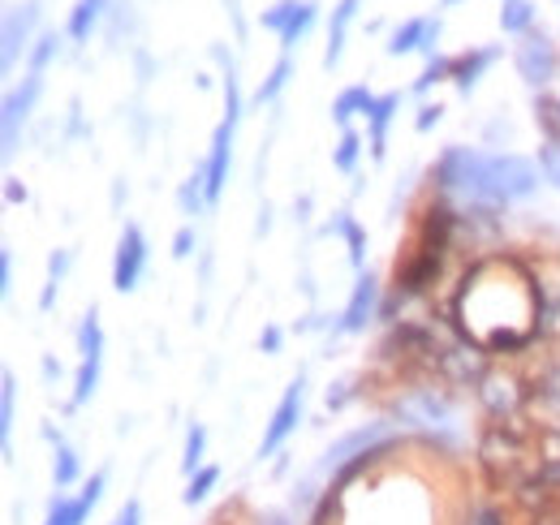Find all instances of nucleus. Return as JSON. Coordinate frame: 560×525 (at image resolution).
<instances>
[{
  "mask_svg": "<svg viewBox=\"0 0 560 525\" xmlns=\"http://www.w3.org/2000/svg\"><path fill=\"white\" fill-rule=\"evenodd\" d=\"M284 78H289V61H277V69L268 73V82L259 86V104H264V100H277L280 86H284Z\"/></svg>",
  "mask_w": 560,
  "mask_h": 525,
  "instance_id": "bb28decb",
  "label": "nucleus"
},
{
  "mask_svg": "<svg viewBox=\"0 0 560 525\" xmlns=\"http://www.w3.org/2000/svg\"><path fill=\"white\" fill-rule=\"evenodd\" d=\"M375 293H380V289H375V280H371V276H358L350 306H346V315H341V331L366 328V319L375 315Z\"/></svg>",
  "mask_w": 560,
  "mask_h": 525,
  "instance_id": "9b49d317",
  "label": "nucleus"
},
{
  "mask_svg": "<svg viewBox=\"0 0 560 525\" xmlns=\"http://www.w3.org/2000/svg\"><path fill=\"white\" fill-rule=\"evenodd\" d=\"M203 448H208V431L195 422L190 435H186V457H182V469H186V474H195V469L203 465Z\"/></svg>",
  "mask_w": 560,
  "mask_h": 525,
  "instance_id": "4be33fe9",
  "label": "nucleus"
},
{
  "mask_svg": "<svg viewBox=\"0 0 560 525\" xmlns=\"http://www.w3.org/2000/svg\"><path fill=\"white\" fill-rule=\"evenodd\" d=\"M57 52V35H44L39 39V48H35V61H31V73H44V66H48V57Z\"/></svg>",
  "mask_w": 560,
  "mask_h": 525,
  "instance_id": "c85d7f7f",
  "label": "nucleus"
},
{
  "mask_svg": "<svg viewBox=\"0 0 560 525\" xmlns=\"http://www.w3.org/2000/svg\"><path fill=\"white\" fill-rule=\"evenodd\" d=\"M142 522V509H139V500H130L121 513H117V522L113 525H139Z\"/></svg>",
  "mask_w": 560,
  "mask_h": 525,
  "instance_id": "c756f323",
  "label": "nucleus"
},
{
  "mask_svg": "<svg viewBox=\"0 0 560 525\" xmlns=\"http://www.w3.org/2000/svg\"><path fill=\"white\" fill-rule=\"evenodd\" d=\"M539 168H544V177H548V182L560 190V147H557V142L539 147Z\"/></svg>",
  "mask_w": 560,
  "mask_h": 525,
  "instance_id": "a878e982",
  "label": "nucleus"
},
{
  "mask_svg": "<svg viewBox=\"0 0 560 525\" xmlns=\"http://www.w3.org/2000/svg\"><path fill=\"white\" fill-rule=\"evenodd\" d=\"M13 396H18V384H13V375L4 371V380H0V431H4V453H9V435H13Z\"/></svg>",
  "mask_w": 560,
  "mask_h": 525,
  "instance_id": "aec40b11",
  "label": "nucleus"
},
{
  "mask_svg": "<svg viewBox=\"0 0 560 525\" xmlns=\"http://www.w3.org/2000/svg\"><path fill=\"white\" fill-rule=\"evenodd\" d=\"M371 104H375V100H371V91H366V86H350V91H346V95L337 100V108H332V117H337V126H346V121H350V117H353V108H362V113H371Z\"/></svg>",
  "mask_w": 560,
  "mask_h": 525,
  "instance_id": "a211bd4d",
  "label": "nucleus"
},
{
  "mask_svg": "<svg viewBox=\"0 0 560 525\" xmlns=\"http://www.w3.org/2000/svg\"><path fill=\"white\" fill-rule=\"evenodd\" d=\"M0 276H4V293L13 289V255L4 250V259H0Z\"/></svg>",
  "mask_w": 560,
  "mask_h": 525,
  "instance_id": "473e14b6",
  "label": "nucleus"
},
{
  "mask_svg": "<svg viewBox=\"0 0 560 525\" xmlns=\"http://www.w3.org/2000/svg\"><path fill=\"white\" fill-rule=\"evenodd\" d=\"M491 66V52H475V57H462V61H453V78H457V86L462 91H470L475 82H479V73Z\"/></svg>",
  "mask_w": 560,
  "mask_h": 525,
  "instance_id": "6ab92c4d",
  "label": "nucleus"
},
{
  "mask_svg": "<svg viewBox=\"0 0 560 525\" xmlns=\"http://www.w3.org/2000/svg\"><path fill=\"white\" fill-rule=\"evenodd\" d=\"M100 9H104V0H78L70 13V35L73 39H86L91 35V26L100 22Z\"/></svg>",
  "mask_w": 560,
  "mask_h": 525,
  "instance_id": "dca6fc26",
  "label": "nucleus"
},
{
  "mask_svg": "<svg viewBox=\"0 0 560 525\" xmlns=\"http://www.w3.org/2000/svg\"><path fill=\"white\" fill-rule=\"evenodd\" d=\"M401 104V95H384V100H375L371 104V151L375 155H384V138H388V121H393V108Z\"/></svg>",
  "mask_w": 560,
  "mask_h": 525,
  "instance_id": "4468645a",
  "label": "nucleus"
},
{
  "mask_svg": "<svg viewBox=\"0 0 560 525\" xmlns=\"http://www.w3.org/2000/svg\"><path fill=\"white\" fill-rule=\"evenodd\" d=\"M530 18H535V4H526V0H504V9H500V26H504V35L526 31Z\"/></svg>",
  "mask_w": 560,
  "mask_h": 525,
  "instance_id": "f3484780",
  "label": "nucleus"
},
{
  "mask_svg": "<svg viewBox=\"0 0 560 525\" xmlns=\"http://www.w3.org/2000/svg\"><path fill=\"white\" fill-rule=\"evenodd\" d=\"M353 160H358V133L346 130L341 133V147H337V168H341V173H350Z\"/></svg>",
  "mask_w": 560,
  "mask_h": 525,
  "instance_id": "cd10ccee",
  "label": "nucleus"
},
{
  "mask_svg": "<svg viewBox=\"0 0 560 525\" xmlns=\"http://www.w3.org/2000/svg\"><path fill=\"white\" fill-rule=\"evenodd\" d=\"M100 495H104V474H95L78 500L57 495V500H52V509H48V522H44V525H82V522H86V513L100 504Z\"/></svg>",
  "mask_w": 560,
  "mask_h": 525,
  "instance_id": "6e6552de",
  "label": "nucleus"
},
{
  "mask_svg": "<svg viewBox=\"0 0 560 525\" xmlns=\"http://www.w3.org/2000/svg\"><path fill=\"white\" fill-rule=\"evenodd\" d=\"M35 18H39L35 0H26V4H18V9L4 13V66H13L18 61V48H26V35H31Z\"/></svg>",
  "mask_w": 560,
  "mask_h": 525,
  "instance_id": "9d476101",
  "label": "nucleus"
},
{
  "mask_svg": "<svg viewBox=\"0 0 560 525\" xmlns=\"http://www.w3.org/2000/svg\"><path fill=\"white\" fill-rule=\"evenodd\" d=\"M435 121H440V104H435V108L427 104V108H422V117H419V130H431Z\"/></svg>",
  "mask_w": 560,
  "mask_h": 525,
  "instance_id": "2f4dec72",
  "label": "nucleus"
},
{
  "mask_svg": "<svg viewBox=\"0 0 560 525\" xmlns=\"http://www.w3.org/2000/svg\"><path fill=\"white\" fill-rule=\"evenodd\" d=\"M440 35V22H431V18H415V22H406L397 35H393V44H388V52L393 57H401V52H415V48H431V39Z\"/></svg>",
  "mask_w": 560,
  "mask_h": 525,
  "instance_id": "f8f14e48",
  "label": "nucleus"
},
{
  "mask_svg": "<svg viewBox=\"0 0 560 525\" xmlns=\"http://www.w3.org/2000/svg\"><path fill=\"white\" fill-rule=\"evenodd\" d=\"M78 345H82V366H78V384H73V405H86L91 393H95V384H100V362H104V331H100V315L95 311L82 319Z\"/></svg>",
  "mask_w": 560,
  "mask_h": 525,
  "instance_id": "20e7f679",
  "label": "nucleus"
},
{
  "mask_svg": "<svg viewBox=\"0 0 560 525\" xmlns=\"http://www.w3.org/2000/svg\"><path fill=\"white\" fill-rule=\"evenodd\" d=\"M142 267H147V237H142L139 224H126V233H121V242H117V262H113V284H117L121 293L139 289Z\"/></svg>",
  "mask_w": 560,
  "mask_h": 525,
  "instance_id": "39448f33",
  "label": "nucleus"
},
{
  "mask_svg": "<svg viewBox=\"0 0 560 525\" xmlns=\"http://www.w3.org/2000/svg\"><path fill=\"white\" fill-rule=\"evenodd\" d=\"M380 435H384V427H366V431H353L350 440H341V444L328 453V460H324V465H328V469H332V465H346V460H350L358 448H366V444H371V440H380Z\"/></svg>",
  "mask_w": 560,
  "mask_h": 525,
  "instance_id": "2eb2a0df",
  "label": "nucleus"
},
{
  "mask_svg": "<svg viewBox=\"0 0 560 525\" xmlns=\"http://www.w3.org/2000/svg\"><path fill=\"white\" fill-rule=\"evenodd\" d=\"M517 73L530 82V86H548L557 78V48L539 35V39H526L517 48Z\"/></svg>",
  "mask_w": 560,
  "mask_h": 525,
  "instance_id": "0eeeda50",
  "label": "nucleus"
},
{
  "mask_svg": "<svg viewBox=\"0 0 560 525\" xmlns=\"http://www.w3.org/2000/svg\"><path fill=\"white\" fill-rule=\"evenodd\" d=\"M215 478H220V469H215V465H208V469H199V474L190 478V487L182 491V500H186L190 509H195V504H203V500H208V491L215 487Z\"/></svg>",
  "mask_w": 560,
  "mask_h": 525,
  "instance_id": "412c9836",
  "label": "nucleus"
},
{
  "mask_svg": "<svg viewBox=\"0 0 560 525\" xmlns=\"http://www.w3.org/2000/svg\"><path fill=\"white\" fill-rule=\"evenodd\" d=\"M440 186H448V190H462L466 198H475V202H488V207H491V195H488V155H479V151H466V147H453V151L440 160Z\"/></svg>",
  "mask_w": 560,
  "mask_h": 525,
  "instance_id": "f03ea898",
  "label": "nucleus"
},
{
  "mask_svg": "<svg viewBox=\"0 0 560 525\" xmlns=\"http://www.w3.org/2000/svg\"><path fill=\"white\" fill-rule=\"evenodd\" d=\"M457 311H462V324L466 331L483 345L488 336V324H495V336H491L488 349H509V328L500 315H513L522 328L535 331V293H530V280L522 276L517 262H504V259H491L483 267H475L466 276V289L457 298Z\"/></svg>",
  "mask_w": 560,
  "mask_h": 525,
  "instance_id": "f257e3e1",
  "label": "nucleus"
},
{
  "mask_svg": "<svg viewBox=\"0 0 560 525\" xmlns=\"http://www.w3.org/2000/svg\"><path fill=\"white\" fill-rule=\"evenodd\" d=\"M353 9H358V0H341V4H337L332 26H328V57H324V66H337V61H341V52H346V31H350V22H353Z\"/></svg>",
  "mask_w": 560,
  "mask_h": 525,
  "instance_id": "ddd939ff",
  "label": "nucleus"
},
{
  "mask_svg": "<svg viewBox=\"0 0 560 525\" xmlns=\"http://www.w3.org/2000/svg\"><path fill=\"white\" fill-rule=\"evenodd\" d=\"M479 525H500V522H495V513H479Z\"/></svg>",
  "mask_w": 560,
  "mask_h": 525,
  "instance_id": "f704fd0d",
  "label": "nucleus"
},
{
  "mask_svg": "<svg viewBox=\"0 0 560 525\" xmlns=\"http://www.w3.org/2000/svg\"><path fill=\"white\" fill-rule=\"evenodd\" d=\"M302 393H306V384H302V375L284 388V400L277 405V413H272V422H268V431H264V444H259V457H272L280 444L289 440V431L298 427V418H302Z\"/></svg>",
  "mask_w": 560,
  "mask_h": 525,
  "instance_id": "423d86ee",
  "label": "nucleus"
},
{
  "mask_svg": "<svg viewBox=\"0 0 560 525\" xmlns=\"http://www.w3.org/2000/svg\"><path fill=\"white\" fill-rule=\"evenodd\" d=\"M35 95H39V73H31V78H26V86H22V91H13V95L4 100V155H13V151H18V126L26 121V113H31Z\"/></svg>",
  "mask_w": 560,
  "mask_h": 525,
  "instance_id": "1a4fd4ad",
  "label": "nucleus"
},
{
  "mask_svg": "<svg viewBox=\"0 0 560 525\" xmlns=\"http://www.w3.org/2000/svg\"><path fill=\"white\" fill-rule=\"evenodd\" d=\"M298 9H302V0H280L277 9H268V13H264V26H268V31H277V35H284V26L293 22V13H298Z\"/></svg>",
  "mask_w": 560,
  "mask_h": 525,
  "instance_id": "393cba45",
  "label": "nucleus"
},
{
  "mask_svg": "<svg viewBox=\"0 0 560 525\" xmlns=\"http://www.w3.org/2000/svg\"><path fill=\"white\" fill-rule=\"evenodd\" d=\"M52 478H57V487H70L73 478H78V453H73L70 444H57V457H52Z\"/></svg>",
  "mask_w": 560,
  "mask_h": 525,
  "instance_id": "5701e85b",
  "label": "nucleus"
},
{
  "mask_svg": "<svg viewBox=\"0 0 560 525\" xmlns=\"http://www.w3.org/2000/svg\"><path fill=\"white\" fill-rule=\"evenodd\" d=\"M539 186V168L522 155H488V195L491 207L500 202H513V198L535 195Z\"/></svg>",
  "mask_w": 560,
  "mask_h": 525,
  "instance_id": "7ed1b4c3",
  "label": "nucleus"
},
{
  "mask_svg": "<svg viewBox=\"0 0 560 525\" xmlns=\"http://www.w3.org/2000/svg\"><path fill=\"white\" fill-rule=\"evenodd\" d=\"M535 117H539V126H544V133H548V142H557L560 147V100H539Z\"/></svg>",
  "mask_w": 560,
  "mask_h": 525,
  "instance_id": "b1692460",
  "label": "nucleus"
},
{
  "mask_svg": "<svg viewBox=\"0 0 560 525\" xmlns=\"http://www.w3.org/2000/svg\"><path fill=\"white\" fill-rule=\"evenodd\" d=\"M173 246H177V250H173V255H177V259H186V255H190V246H195V233H190V229H182V233H177V242H173Z\"/></svg>",
  "mask_w": 560,
  "mask_h": 525,
  "instance_id": "7c9ffc66",
  "label": "nucleus"
},
{
  "mask_svg": "<svg viewBox=\"0 0 560 525\" xmlns=\"http://www.w3.org/2000/svg\"><path fill=\"white\" fill-rule=\"evenodd\" d=\"M259 345H264V349H277V345H280V331H277V328H268V331H264V340H259Z\"/></svg>",
  "mask_w": 560,
  "mask_h": 525,
  "instance_id": "72a5a7b5",
  "label": "nucleus"
}]
</instances>
